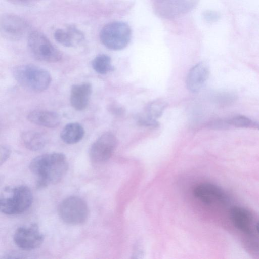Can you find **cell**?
<instances>
[{
    "mask_svg": "<svg viewBox=\"0 0 259 259\" xmlns=\"http://www.w3.org/2000/svg\"><path fill=\"white\" fill-rule=\"evenodd\" d=\"M237 95L232 92L225 91L218 94L215 100L221 107H227L234 103L237 100Z\"/></svg>",
    "mask_w": 259,
    "mask_h": 259,
    "instance_id": "obj_22",
    "label": "cell"
},
{
    "mask_svg": "<svg viewBox=\"0 0 259 259\" xmlns=\"http://www.w3.org/2000/svg\"><path fill=\"white\" fill-rule=\"evenodd\" d=\"M68 167L66 157L61 153L39 155L33 159L29 169L37 178V186L43 188L59 182Z\"/></svg>",
    "mask_w": 259,
    "mask_h": 259,
    "instance_id": "obj_1",
    "label": "cell"
},
{
    "mask_svg": "<svg viewBox=\"0 0 259 259\" xmlns=\"http://www.w3.org/2000/svg\"><path fill=\"white\" fill-rule=\"evenodd\" d=\"M13 239L19 248L30 250L39 247L43 242L44 236L38 226L33 224L27 227H21L15 231Z\"/></svg>",
    "mask_w": 259,
    "mask_h": 259,
    "instance_id": "obj_10",
    "label": "cell"
},
{
    "mask_svg": "<svg viewBox=\"0 0 259 259\" xmlns=\"http://www.w3.org/2000/svg\"><path fill=\"white\" fill-rule=\"evenodd\" d=\"M15 80L25 89L35 92L47 89L51 82V76L46 69L32 64L19 65L13 70Z\"/></svg>",
    "mask_w": 259,
    "mask_h": 259,
    "instance_id": "obj_2",
    "label": "cell"
},
{
    "mask_svg": "<svg viewBox=\"0 0 259 259\" xmlns=\"http://www.w3.org/2000/svg\"><path fill=\"white\" fill-rule=\"evenodd\" d=\"M220 14L216 11L208 10L203 13V17L208 23H213L220 18Z\"/></svg>",
    "mask_w": 259,
    "mask_h": 259,
    "instance_id": "obj_25",
    "label": "cell"
},
{
    "mask_svg": "<svg viewBox=\"0 0 259 259\" xmlns=\"http://www.w3.org/2000/svg\"><path fill=\"white\" fill-rule=\"evenodd\" d=\"M84 134L83 127L80 124L71 122L63 127L60 133V138L64 143L73 144L80 141Z\"/></svg>",
    "mask_w": 259,
    "mask_h": 259,
    "instance_id": "obj_17",
    "label": "cell"
},
{
    "mask_svg": "<svg viewBox=\"0 0 259 259\" xmlns=\"http://www.w3.org/2000/svg\"><path fill=\"white\" fill-rule=\"evenodd\" d=\"M27 46L33 57L39 61L52 63L62 58L61 52L41 32L34 31L29 33Z\"/></svg>",
    "mask_w": 259,
    "mask_h": 259,
    "instance_id": "obj_5",
    "label": "cell"
},
{
    "mask_svg": "<svg viewBox=\"0 0 259 259\" xmlns=\"http://www.w3.org/2000/svg\"><path fill=\"white\" fill-rule=\"evenodd\" d=\"M29 24L23 18L16 14L7 13L1 18V34L6 39L18 40L27 34Z\"/></svg>",
    "mask_w": 259,
    "mask_h": 259,
    "instance_id": "obj_7",
    "label": "cell"
},
{
    "mask_svg": "<svg viewBox=\"0 0 259 259\" xmlns=\"http://www.w3.org/2000/svg\"><path fill=\"white\" fill-rule=\"evenodd\" d=\"M132 37L130 26L122 21H113L104 25L100 32L102 44L108 49L121 50L129 44Z\"/></svg>",
    "mask_w": 259,
    "mask_h": 259,
    "instance_id": "obj_4",
    "label": "cell"
},
{
    "mask_svg": "<svg viewBox=\"0 0 259 259\" xmlns=\"http://www.w3.org/2000/svg\"><path fill=\"white\" fill-rule=\"evenodd\" d=\"M138 123L140 125L146 127H156L159 125L157 120L151 119L144 114L138 117Z\"/></svg>",
    "mask_w": 259,
    "mask_h": 259,
    "instance_id": "obj_23",
    "label": "cell"
},
{
    "mask_svg": "<svg viewBox=\"0 0 259 259\" xmlns=\"http://www.w3.org/2000/svg\"><path fill=\"white\" fill-rule=\"evenodd\" d=\"M117 145L115 136L110 132L101 135L92 145L90 149V157L94 163H101L109 159Z\"/></svg>",
    "mask_w": 259,
    "mask_h": 259,
    "instance_id": "obj_8",
    "label": "cell"
},
{
    "mask_svg": "<svg viewBox=\"0 0 259 259\" xmlns=\"http://www.w3.org/2000/svg\"><path fill=\"white\" fill-rule=\"evenodd\" d=\"M10 3L19 6H28L34 4L40 0H7Z\"/></svg>",
    "mask_w": 259,
    "mask_h": 259,
    "instance_id": "obj_27",
    "label": "cell"
},
{
    "mask_svg": "<svg viewBox=\"0 0 259 259\" xmlns=\"http://www.w3.org/2000/svg\"><path fill=\"white\" fill-rule=\"evenodd\" d=\"M193 194L199 201L208 205L225 204L229 200L222 188L210 183L198 184L194 188Z\"/></svg>",
    "mask_w": 259,
    "mask_h": 259,
    "instance_id": "obj_11",
    "label": "cell"
},
{
    "mask_svg": "<svg viewBox=\"0 0 259 259\" xmlns=\"http://www.w3.org/2000/svg\"><path fill=\"white\" fill-rule=\"evenodd\" d=\"M92 66L94 70L100 74H106L114 70L111 58L104 54L96 56L92 62Z\"/></svg>",
    "mask_w": 259,
    "mask_h": 259,
    "instance_id": "obj_19",
    "label": "cell"
},
{
    "mask_svg": "<svg viewBox=\"0 0 259 259\" xmlns=\"http://www.w3.org/2000/svg\"><path fill=\"white\" fill-rule=\"evenodd\" d=\"M61 220L71 225H80L87 220L89 209L85 202L81 198L72 196L64 199L58 207Z\"/></svg>",
    "mask_w": 259,
    "mask_h": 259,
    "instance_id": "obj_6",
    "label": "cell"
},
{
    "mask_svg": "<svg viewBox=\"0 0 259 259\" xmlns=\"http://www.w3.org/2000/svg\"><path fill=\"white\" fill-rule=\"evenodd\" d=\"M55 40L66 47H75L84 39L83 33L74 25H68L64 28H58L54 33Z\"/></svg>",
    "mask_w": 259,
    "mask_h": 259,
    "instance_id": "obj_13",
    "label": "cell"
},
{
    "mask_svg": "<svg viewBox=\"0 0 259 259\" xmlns=\"http://www.w3.org/2000/svg\"><path fill=\"white\" fill-rule=\"evenodd\" d=\"M32 201V193L27 186L6 187L1 195L0 209L6 214H18L27 210Z\"/></svg>",
    "mask_w": 259,
    "mask_h": 259,
    "instance_id": "obj_3",
    "label": "cell"
},
{
    "mask_svg": "<svg viewBox=\"0 0 259 259\" xmlns=\"http://www.w3.org/2000/svg\"><path fill=\"white\" fill-rule=\"evenodd\" d=\"M228 121L231 126L240 128H254L259 130V123L243 115H236Z\"/></svg>",
    "mask_w": 259,
    "mask_h": 259,
    "instance_id": "obj_21",
    "label": "cell"
},
{
    "mask_svg": "<svg viewBox=\"0 0 259 259\" xmlns=\"http://www.w3.org/2000/svg\"><path fill=\"white\" fill-rule=\"evenodd\" d=\"M23 145L28 149L32 151H37L43 148L47 142L44 134L34 131H28L24 132L21 136Z\"/></svg>",
    "mask_w": 259,
    "mask_h": 259,
    "instance_id": "obj_18",
    "label": "cell"
},
{
    "mask_svg": "<svg viewBox=\"0 0 259 259\" xmlns=\"http://www.w3.org/2000/svg\"><path fill=\"white\" fill-rule=\"evenodd\" d=\"M229 214L237 229L246 234L252 232V215L250 211L242 207L234 206L230 209Z\"/></svg>",
    "mask_w": 259,
    "mask_h": 259,
    "instance_id": "obj_15",
    "label": "cell"
},
{
    "mask_svg": "<svg viewBox=\"0 0 259 259\" xmlns=\"http://www.w3.org/2000/svg\"><path fill=\"white\" fill-rule=\"evenodd\" d=\"M92 87L89 83L72 85L70 92V103L76 110L81 111L87 107L92 94Z\"/></svg>",
    "mask_w": 259,
    "mask_h": 259,
    "instance_id": "obj_14",
    "label": "cell"
},
{
    "mask_svg": "<svg viewBox=\"0 0 259 259\" xmlns=\"http://www.w3.org/2000/svg\"><path fill=\"white\" fill-rule=\"evenodd\" d=\"M255 228H256V231L259 233V221L257 223V224L256 225V226H255Z\"/></svg>",
    "mask_w": 259,
    "mask_h": 259,
    "instance_id": "obj_28",
    "label": "cell"
},
{
    "mask_svg": "<svg viewBox=\"0 0 259 259\" xmlns=\"http://www.w3.org/2000/svg\"><path fill=\"white\" fill-rule=\"evenodd\" d=\"M27 119L34 124L48 128L56 127L61 122L60 116L58 113L48 110L32 111L27 115Z\"/></svg>",
    "mask_w": 259,
    "mask_h": 259,
    "instance_id": "obj_16",
    "label": "cell"
},
{
    "mask_svg": "<svg viewBox=\"0 0 259 259\" xmlns=\"http://www.w3.org/2000/svg\"><path fill=\"white\" fill-rule=\"evenodd\" d=\"M167 106V103L162 100H156L147 104L145 108V114L147 117L157 120L163 114Z\"/></svg>",
    "mask_w": 259,
    "mask_h": 259,
    "instance_id": "obj_20",
    "label": "cell"
},
{
    "mask_svg": "<svg viewBox=\"0 0 259 259\" xmlns=\"http://www.w3.org/2000/svg\"><path fill=\"white\" fill-rule=\"evenodd\" d=\"M228 120L215 119L208 124V127L213 130H226L230 126Z\"/></svg>",
    "mask_w": 259,
    "mask_h": 259,
    "instance_id": "obj_24",
    "label": "cell"
},
{
    "mask_svg": "<svg viewBox=\"0 0 259 259\" xmlns=\"http://www.w3.org/2000/svg\"><path fill=\"white\" fill-rule=\"evenodd\" d=\"M209 74L208 65L199 62L189 70L186 78L188 89L193 93L199 92L206 81Z\"/></svg>",
    "mask_w": 259,
    "mask_h": 259,
    "instance_id": "obj_12",
    "label": "cell"
},
{
    "mask_svg": "<svg viewBox=\"0 0 259 259\" xmlns=\"http://www.w3.org/2000/svg\"><path fill=\"white\" fill-rule=\"evenodd\" d=\"M199 0H155V10L159 16L170 19L183 15L197 5Z\"/></svg>",
    "mask_w": 259,
    "mask_h": 259,
    "instance_id": "obj_9",
    "label": "cell"
},
{
    "mask_svg": "<svg viewBox=\"0 0 259 259\" xmlns=\"http://www.w3.org/2000/svg\"><path fill=\"white\" fill-rule=\"evenodd\" d=\"M11 150L9 147L6 145L1 146V165L4 163L9 157Z\"/></svg>",
    "mask_w": 259,
    "mask_h": 259,
    "instance_id": "obj_26",
    "label": "cell"
}]
</instances>
